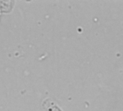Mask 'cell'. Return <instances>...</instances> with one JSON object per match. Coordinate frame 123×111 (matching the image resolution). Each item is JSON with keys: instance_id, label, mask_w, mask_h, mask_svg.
I'll use <instances>...</instances> for the list:
<instances>
[{"instance_id": "6da1fadb", "label": "cell", "mask_w": 123, "mask_h": 111, "mask_svg": "<svg viewBox=\"0 0 123 111\" xmlns=\"http://www.w3.org/2000/svg\"><path fill=\"white\" fill-rule=\"evenodd\" d=\"M43 106L45 109L47 110V111H62L50 98H47L44 100L43 103Z\"/></svg>"}]
</instances>
